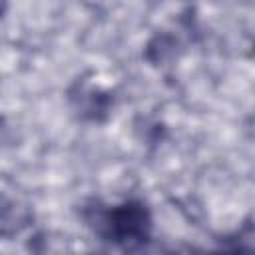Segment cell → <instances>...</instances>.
I'll list each match as a JSON object with an SVG mask.
<instances>
[{
    "instance_id": "6da1fadb",
    "label": "cell",
    "mask_w": 255,
    "mask_h": 255,
    "mask_svg": "<svg viewBox=\"0 0 255 255\" xmlns=\"http://www.w3.org/2000/svg\"><path fill=\"white\" fill-rule=\"evenodd\" d=\"M88 227L108 243L120 245L124 249L143 247L153 229L151 211L139 199H128L116 205L94 203L82 211Z\"/></svg>"
},
{
    "instance_id": "7a4b0ae2",
    "label": "cell",
    "mask_w": 255,
    "mask_h": 255,
    "mask_svg": "<svg viewBox=\"0 0 255 255\" xmlns=\"http://www.w3.org/2000/svg\"><path fill=\"white\" fill-rule=\"evenodd\" d=\"M70 104L76 110L78 118L88 122H104L112 110L114 100L110 92L78 80L70 88Z\"/></svg>"
},
{
    "instance_id": "3957f363",
    "label": "cell",
    "mask_w": 255,
    "mask_h": 255,
    "mask_svg": "<svg viewBox=\"0 0 255 255\" xmlns=\"http://www.w3.org/2000/svg\"><path fill=\"white\" fill-rule=\"evenodd\" d=\"M6 8H8V0H0V18L6 14Z\"/></svg>"
}]
</instances>
